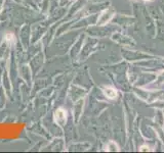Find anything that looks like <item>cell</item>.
Masks as SVG:
<instances>
[{"mask_svg": "<svg viewBox=\"0 0 164 153\" xmlns=\"http://www.w3.org/2000/svg\"><path fill=\"white\" fill-rule=\"evenodd\" d=\"M67 113H66V111L63 109V108H59V109L55 111V122H57L59 124H61V126H63L64 124L66 122V120H67Z\"/></svg>", "mask_w": 164, "mask_h": 153, "instance_id": "obj_1", "label": "cell"}, {"mask_svg": "<svg viewBox=\"0 0 164 153\" xmlns=\"http://www.w3.org/2000/svg\"><path fill=\"white\" fill-rule=\"evenodd\" d=\"M105 95L107 96L108 98L113 99V98L116 97V91L114 89H112V88H107V89L105 90Z\"/></svg>", "mask_w": 164, "mask_h": 153, "instance_id": "obj_2", "label": "cell"}, {"mask_svg": "<svg viewBox=\"0 0 164 153\" xmlns=\"http://www.w3.org/2000/svg\"><path fill=\"white\" fill-rule=\"evenodd\" d=\"M141 151H147V150H149V147H146V146H143L142 147L141 149H139Z\"/></svg>", "mask_w": 164, "mask_h": 153, "instance_id": "obj_3", "label": "cell"}]
</instances>
